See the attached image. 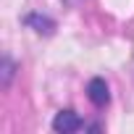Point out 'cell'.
Listing matches in <instances>:
<instances>
[{
	"label": "cell",
	"instance_id": "obj_1",
	"mask_svg": "<svg viewBox=\"0 0 134 134\" xmlns=\"http://www.w3.org/2000/svg\"><path fill=\"white\" fill-rule=\"evenodd\" d=\"M53 131L58 134H74V131H103V124H87L74 108H63L53 118Z\"/></svg>",
	"mask_w": 134,
	"mask_h": 134
},
{
	"label": "cell",
	"instance_id": "obj_2",
	"mask_svg": "<svg viewBox=\"0 0 134 134\" xmlns=\"http://www.w3.org/2000/svg\"><path fill=\"white\" fill-rule=\"evenodd\" d=\"M21 24H24L26 29H32L34 34H40V37H53V34H55V29H58L55 19H53V16H47V13H40V11L26 13V16L21 19Z\"/></svg>",
	"mask_w": 134,
	"mask_h": 134
},
{
	"label": "cell",
	"instance_id": "obj_3",
	"mask_svg": "<svg viewBox=\"0 0 134 134\" xmlns=\"http://www.w3.org/2000/svg\"><path fill=\"white\" fill-rule=\"evenodd\" d=\"M87 100L100 110L110 105V87H108V82L103 76H92L87 82Z\"/></svg>",
	"mask_w": 134,
	"mask_h": 134
},
{
	"label": "cell",
	"instance_id": "obj_4",
	"mask_svg": "<svg viewBox=\"0 0 134 134\" xmlns=\"http://www.w3.org/2000/svg\"><path fill=\"white\" fill-rule=\"evenodd\" d=\"M16 74H19V63L5 53L3 58H0V90H11V84H13V79H16Z\"/></svg>",
	"mask_w": 134,
	"mask_h": 134
},
{
	"label": "cell",
	"instance_id": "obj_5",
	"mask_svg": "<svg viewBox=\"0 0 134 134\" xmlns=\"http://www.w3.org/2000/svg\"><path fill=\"white\" fill-rule=\"evenodd\" d=\"M84 0H63V5H69V8H76V5H82Z\"/></svg>",
	"mask_w": 134,
	"mask_h": 134
}]
</instances>
